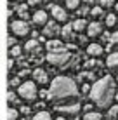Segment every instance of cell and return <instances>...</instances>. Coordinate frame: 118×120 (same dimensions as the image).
I'll return each mask as SVG.
<instances>
[{"instance_id": "25", "label": "cell", "mask_w": 118, "mask_h": 120, "mask_svg": "<svg viewBox=\"0 0 118 120\" xmlns=\"http://www.w3.org/2000/svg\"><path fill=\"white\" fill-rule=\"evenodd\" d=\"M118 117V105H113L111 108L108 110V118H111V120H115Z\"/></svg>"}, {"instance_id": "17", "label": "cell", "mask_w": 118, "mask_h": 120, "mask_svg": "<svg viewBox=\"0 0 118 120\" xmlns=\"http://www.w3.org/2000/svg\"><path fill=\"white\" fill-rule=\"evenodd\" d=\"M109 49H111V52H118V31L109 35Z\"/></svg>"}, {"instance_id": "7", "label": "cell", "mask_w": 118, "mask_h": 120, "mask_svg": "<svg viewBox=\"0 0 118 120\" xmlns=\"http://www.w3.org/2000/svg\"><path fill=\"white\" fill-rule=\"evenodd\" d=\"M50 14H52V18H54L56 21H59V23H66L68 21L66 9H63V7H59V5H50Z\"/></svg>"}, {"instance_id": "33", "label": "cell", "mask_w": 118, "mask_h": 120, "mask_svg": "<svg viewBox=\"0 0 118 120\" xmlns=\"http://www.w3.org/2000/svg\"><path fill=\"white\" fill-rule=\"evenodd\" d=\"M7 99H9V103H12V101H16V94H14V92H12V90H11V92L7 94Z\"/></svg>"}, {"instance_id": "31", "label": "cell", "mask_w": 118, "mask_h": 120, "mask_svg": "<svg viewBox=\"0 0 118 120\" xmlns=\"http://www.w3.org/2000/svg\"><path fill=\"white\" fill-rule=\"evenodd\" d=\"M40 4H43V0H28V5L30 7H36V5H40Z\"/></svg>"}, {"instance_id": "1", "label": "cell", "mask_w": 118, "mask_h": 120, "mask_svg": "<svg viewBox=\"0 0 118 120\" xmlns=\"http://www.w3.org/2000/svg\"><path fill=\"white\" fill-rule=\"evenodd\" d=\"M116 87H115V80L113 77H103L101 80H97L94 85L90 87V99L94 101L96 106H99L101 110H108L111 108L113 99L116 96Z\"/></svg>"}, {"instance_id": "21", "label": "cell", "mask_w": 118, "mask_h": 120, "mask_svg": "<svg viewBox=\"0 0 118 120\" xmlns=\"http://www.w3.org/2000/svg\"><path fill=\"white\" fill-rule=\"evenodd\" d=\"M9 54H11V57H19L23 54V47L21 45H14V47L9 49Z\"/></svg>"}, {"instance_id": "34", "label": "cell", "mask_w": 118, "mask_h": 120, "mask_svg": "<svg viewBox=\"0 0 118 120\" xmlns=\"http://www.w3.org/2000/svg\"><path fill=\"white\" fill-rule=\"evenodd\" d=\"M92 4H94V0H83V5L85 7H90Z\"/></svg>"}, {"instance_id": "16", "label": "cell", "mask_w": 118, "mask_h": 120, "mask_svg": "<svg viewBox=\"0 0 118 120\" xmlns=\"http://www.w3.org/2000/svg\"><path fill=\"white\" fill-rule=\"evenodd\" d=\"M24 49H26L28 52H31V54H35V52L40 51V42L38 40H30V42L24 45Z\"/></svg>"}, {"instance_id": "20", "label": "cell", "mask_w": 118, "mask_h": 120, "mask_svg": "<svg viewBox=\"0 0 118 120\" xmlns=\"http://www.w3.org/2000/svg\"><path fill=\"white\" fill-rule=\"evenodd\" d=\"M31 120H52V115L49 111H38Z\"/></svg>"}, {"instance_id": "32", "label": "cell", "mask_w": 118, "mask_h": 120, "mask_svg": "<svg viewBox=\"0 0 118 120\" xmlns=\"http://www.w3.org/2000/svg\"><path fill=\"white\" fill-rule=\"evenodd\" d=\"M82 77L83 78H89V80H94V73H92V71H83Z\"/></svg>"}, {"instance_id": "10", "label": "cell", "mask_w": 118, "mask_h": 120, "mask_svg": "<svg viewBox=\"0 0 118 120\" xmlns=\"http://www.w3.org/2000/svg\"><path fill=\"white\" fill-rule=\"evenodd\" d=\"M31 75H33L35 82H38V84H42V85L49 82V75H47V71H43L42 68H36V70H33V71H31Z\"/></svg>"}, {"instance_id": "36", "label": "cell", "mask_w": 118, "mask_h": 120, "mask_svg": "<svg viewBox=\"0 0 118 120\" xmlns=\"http://www.w3.org/2000/svg\"><path fill=\"white\" fill-rule=\"evenodd\" d=\"M56 120H68V118H66V117H57Z\"/></svg>"}, {"instance_id": "23", "label": "cell", "mask_w": 118, "mask_h": 120, "mask_svg": "<svg viewBox=\"0 0 118 120\" xmlns=\"http://www.w3.org/2000/svg\"><path fill=\"white\" fill-rule=\"evenodd\" d=\"M116 23H118V19H116V16H115V14H108V16H106V26H108V28L115 26Z\"/></svg>"}, {"instance_id": "4", "label": "cell", "mask_w": 118, "mask_h": 120, "mask_svg": "<svg viewBox=\"0 0 118 120\" xmlns=\"http://www.w3.org/2000/svg\"><path fill=\"white\" fill-rule=\"evenodd\" d=\"M71 56L68 52H56V54H47V61L52 66H66Z\"/></svg>"}, {"instance_id": "29", "label": "cell", "mask_w": 118, "mask_h": 120, "mask_svg": "<svg viewBox=\"0 0 118 120\" xmlns=\"http://www.w3.org/2000/svg\"><path fill=\"white\" fill-rule=\"evenodd\" d=\"M89 12H90V9H89V7H85V5H82V7L78 9V18H80V19H83V16H85V14H89Z\"/></svg>"}, {"instance_id": "19", "label": "cell", "mask_w": 118, "mask_h": 120, "mask_svg": "<svg viewBox=\"0 0 118 120\" xmlns=\"http://www.w3.org/2000/svg\"><path fill=\"white\" fill-rule=\"evenodd\" d=\"M101 118H103V115H101L99 111H89V113L83 115L82 120H101Z\"/></svg>"}, {"instance_id": "38", "label": "cell", "mask_w": 118, "mask_h": 120, "mask_svg": "<svg viewBox=\"0 0 118 120\" xmlns=\"http://www.w3.org/2000/svg\"><path fill=\"white\" fill-rule=\"evenodd\" d=\"M56 2H63V0H56Z\"/></svg>"}, {"instance_id": "30", "label": "cell", "mask_w": 118, "mask_h": 120, "mask_svg": "<svg viewBox=\"0 0 118 120\" xmlns=\"http://www.w3.org/2000/svg\"><path fill=\"white\" fill-rule=\"evenodd\" d=\"M87 68H97L99 66V61H96V59H90V61H87Z\"/></svg>"}, {"instance_id": "15", "label": "cell", "mask_w": 118, "mask_h": 120, "mask_svg": "<svg viewBox=\"0 0 118 120\" xmlns=\"http://www.w3.org/2000/svg\"><path fill=\"white\" fill-rule=\"evenodd\" d=\"M71 26H73V31L82 33L83 30H87V26H89V24H87V21H85V19H80V18H78L76 21H73Z\"/></svg>"}, {"instance_id": "11", "label": "cell", "mask_w": 118, "mask_h": 120, "mask_svg": "<svg viewBox=\"0 0 118 120\" xmlns=\"http://www.w3.org/2000/svg\"><path fill=\"white\" fill-rule=\"evenodd\" d=\"M101 33H103V26H101V23L92 21V23L87 26V35H89V37H99Z\"/></svg>"}, {"instance_id": "2", "label": "cell", "mask_w": 118, "mask_h": 120, "mask_svg": "<svg viewBox=\"0 0 118 120\" xmlns=\"http://www.w3.org/2000/svg\"><path fill=\"white\" fill-rule=\"evenodd\" d=\"M78 96V87L70 77H56L50 84V89L47 90V98L54 101H63V99H71Z\"/></svg>"}, {"instance_id": "28", "label": "cell", "mask_w": 118, "mask_h": 120, "mask_svg": "<svg viewBox=\"0 0 118 120\" xmlns=\"http://www.w3.org/2000/svg\"><path fill=\"white\" fill-rule=\"evenodd\" d=\"M99 7H103V9L115 7V0H101V2H99Z\"/></svg>"}, {"instance_id": "24", "label": "cell", "mask_w": 118, "mask_h": 120, "mask_svg": "<svg viewBox=\"0 0 118 120\" xmlns=\"http://www.w3.org/2000/svg\"><path fill=\"white\" fill-rule=\"evenodd\" d=\"M66 7L70 11H76L80 7V0H66Z\"/></svg>"}, {"instance_id": "6", "label": "cell", "mask_w": 118, "mask_h": 120, "mask_svg": "<svg viewBox=\"0 0 118 120\" xmlns=\"http://www.w3.org/2000/svg\"><path fill=\"white\" fill-rule=\"evenodd\" d=\"M47 51L49 54H56V52H66V45H64L61 40H56V38H50L47 42Z\"/></svg>"}, {"instance_id": "18", "label": "cell", "mask_w": 118, "mask_h": 120, "mask_svg": "<svg viewBox=\"0 0 118 120\" xmlns=\"http://www.w3.org/2000/svg\"><path fill=\"white\" fill-rule=\"evenodd\" d=\"M61 35H63L64 40H68V42H70V40L73 38V26H71V24H66V26L61 30Z\"/></svg>"}, {"instance_id": "27", "label": "cell", "mask_w": 118, "mask_h": 120, "mask_svg": "<svg viewBox=\"0 0 118 120\" xmlns=\"http://www.w3.org/2000/svg\"><path fill=\"white\" fill-rule=\"evenodd\" d=\"M90 16L94 19L101 18V16H103V7H92V9H90Z\"/></svg>"}, {"instance_id": "12", "label": "cell", "mask_w": 118, "mask_h": 120, "mask_svg": "<svg viewBox=\"0 0 118 120\" xmlns=\"http://www.w3.org/2000/svg\"><path fill=\"white\" fill-rule=\"evenodd\" d=\"M31 19H33V23L36 26H43V24H47V12L45 11H36L31 16Z\"/></svg>"}, {"instance_id": "22", "label": "cell", "mask_w": 118, "mask_h": 120, "mask_svg": "<svg viewBox=\"0 0 118 120\" xmlns=\"http://www.w3.org/2000/svg\"><path fill=\"white\" fill-rule=\"evenodd\" d=\"M18 14L21 16V19H26L28 18V5H24V4H21V5H18Z\"/></svg>"}, {"instance_id": "26", "label": "cell", "mask_w": 118, "mask_h": 120, "mask_svg": "<svg viewBox=\"0 0 118 120\" xmlns=\"http://www.w3.org/2000/svg\"><path fill=\"white\" fill-rule=\"evenodd\" d=\"M19 117V111L16 108H9V111H7V120H18Z\"/></svg>"}, {"instance_id": "35", "label": "cell", "mask_w": 118, "mask_h": 120, "mask_svg": "<svg viewBox=\"0 0 118 120\" xmlns=\"http://www.w3.org/2000/svg\"><path fill=\"white\" fill-rule=\"evenodd\" d=\"M82 90H83V92H90V85H89V84H85L83 87H82Z\"/></svg>"}, {"instance_id": "5", "label": "cell", "mask_w": 118, "mask_h": 120, "mask_svg": "<svg viewBox=\"0 0 118 120\" xmlns=\"http://www.w3.org/2000/svg\"><path fill=\"white\" fill-rule=\"evenodd\" d=\"M11 30L16 37H24L30 33V26H28V23L24 19H16V21L11 23Z\"/></svg>"}, {"instance_id": "13", "label": "cell", "mask_w": 118, "mask_h": 120, "mask_svg": "<svg viewBox=\"0 0 118 120\" xmlns=\"http://www.w3.org/2000/svg\"><path fill=\"white\" fill-rule=\"evenodd\" d=\"M87 54L92 56V57H97V56L103 54V47L99 44H89L87 45Z\"/></svg>"}, {"instance_id": "3", "label": "cell", "mask_w": 118, "mask_h": 120, "mask_svg": "<svg viewBox=\"0 0 118 120\" xmlns=\"http://www.w3.org/2000/svg\"><path fill=\"white\" fill-rule=\"evenodd\" d=\"M18 94L24 99V101H33V99H36V94H38L36 84L35 82H23V84L18 87Z\"/></svg>"}, {"instance_id": "9", "label": "cell", "mask_w": 118, "mask_h": 120, "mask_svg": "<svg viewBox=\"0 0 118 120\" xmlns=\"http://www.w3.org/2000/svg\"><path fill=\"white\" fill-rule=\"evenodd\" d=\"M59 33H61V28L57 26V23H56V21L47 23V24H45V28H43V35L49 37V38H50V37L54 38V37H56V35H59Z\"/></svg>"}, {"instance_id": "8", "label": "cell", "mask_w": 118, "mask_h": 120, "mask_svg": "<svg viewBox=\"0 0 118 120\" xmlns=\"http://www.w3.org/2000/svg\"><path fill=\"white\" fill-rule=\"evenodd\" d=\"M80 108H82L80 103H73V105H59L56 110L61 111V113H66V115H76L80 111Z\"/></svg>"}, {"instance_id": "41", "label": "cell", "mask_w": 118, "mask_h": 120, "mask_svg": "<svg viewBox=\"0 0 118 120\" xmlns=\"http://www.w3.org/2000/svg\"><path fill=\"white\" fill-rule=\"evenodd\" d=\"M109 120H111V118H109Z\"/></svg>"}, {"instance_id": "40", "label": "cell", "mask_w": 118, "mask_h": 120, "mask_svg": "<svg viewBox=\"0 0 118 120\" xmlns=\"http://www.w3.org/2000/svg\"><path fill=\"white\" fill-rule=\"evenodd\" d=\"M116 19H118V16H116Z\"/></svg>"}, {"instance_id": "14", "label": "cell", "mask_w": 118, "mask_h": 120, "mask_svg": "<svg viewBox=\"0 0 118 120\" xmlns=\"http://www.w3.org/2000/svg\"><path fill=\"white\" fill-rule=\"evenodd\" d=\"M106 66L109 70H116L118 71V52H111L106 59Z\"/></svg>"}, {"instance_id": "37", "label": "cell", "mask_w": 118, "mask_h": 120, "mask_svg": "<svg viewBox=\"0 0 118 120\" xmlns=\"http://www.w3.org/2000/svg\"><path fill=\"white\" fill-rule=\"evenodd\" d=\"M115 9H116V11H118V4H115Z\"/></svg>"}, {"instance_id": "39", "label": "cell", "mask_w": 118, "mask_h": 120, "mask_svg": "<svg viewBox=\"0 0 118 120\" xmlns=\"http://www.w3.org/2000/svg\"><path fill=\"white\" fill-rule=\"evenodd\" d=\"M116 82H118V77H116Z\"/></svg>"}]
</instances>
